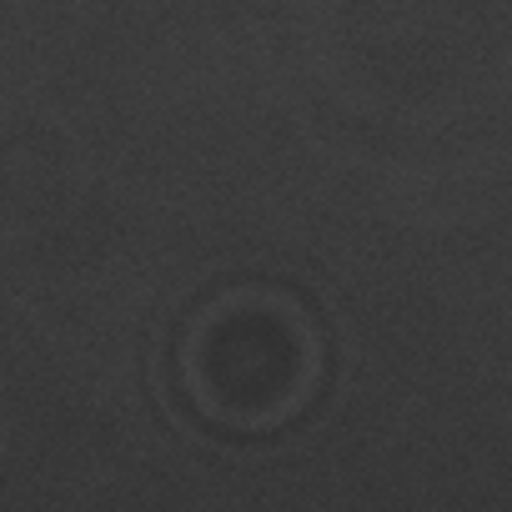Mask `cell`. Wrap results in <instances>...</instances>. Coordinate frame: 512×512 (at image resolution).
Segmentation results:
<instances>
[{"label": "cell", "instance_id": "6da1fadb", "mask_svg": "<svg viewBox=\"0 0 512 512\" xmlns=\"http://www.w3.org/2000/svg\"><path fill=\"white\" fill-rule=\"evenodd\" d=\"M322 377V337L282 292L241 287L196 312L181 342L191 402L241 432H262L307 407Z\"/></svg>", "mask_w": 512, "mask_h": 512}]
</instances>
